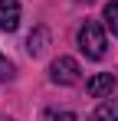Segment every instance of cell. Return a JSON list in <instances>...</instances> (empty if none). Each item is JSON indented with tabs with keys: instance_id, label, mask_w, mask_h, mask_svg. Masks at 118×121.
<instances>
[{
	"instance_id": "obj_1",
	"label": "cell",
	"mask_w": 118,
	"mask_h": 121,
	"mask_svg": "<svg viewBox=\"0 0 118 121\" xmlns=\"http://www.w3.org/2000/svg\"><path fill=\"white\" fill-rule=\"evenodd\" d=\"M105 30H102V23L95 20H89V23H82L79 26V49L89 56V59H102L105 56Z\"/></svg>"
},
{
	"instance_id": "obj_2",
	"label": "cell",
	"mask_w": 118,
	"mask_h": 121,
	"mask_svg": "<svg viewBox=\"0 0 118 121\" xmlns=\"http://www.w3.org/2000/svg\"><path fill=\"white\" fill-rule=\"evenodd\" d=\"M79 62L72 59V56H59V59H53V65H49V79L56 82V85H76L79 82Z\"/></svg>"
},
{
	"instance_id": "obj_3",
	"label": "cell",
	"mask_w": 118,
	"mask_h": 121,
	"mask_svg": "<svg viewBox=\"0 0 118 121\" xmlns=\"http://www.w3.org/2000/svg\"><path fill=\"white\" fill-rule=\"evenodd\" d=\"M85 92L92 95V98H108L112 92H115V75L112 72H98L92 79L85 82Z\"/></svg>"
},
{
	"instance_id": "obj_4",
	"label": "cell",
	"mask_w": 118,
	"mask_h": 121,
	"mask_svg": "<svg viewBox=\"0 0 118 121\" xmlns=\"http://www.w3.org/2000/svg\"><path fill=\"white\" fill-rule=\"evenodd\" d=\"M17 26H20V3L0 0V33H13Z\"/></svg>"
},
{
	"instance_id": "obj_5",
	"label": "cell",
	"mask_w": 118,
	"mask_h": 121,
	"mask_svg": "<svg viewBox=\"0 0 118 121\" xmlns=\"http://www.w3.org/2000/svg\"><path fill=\"white\" fill-rule=\"evenodd\" d=\"M46 46H49V30H46V26H36V30L30 33V39H26L30 56H43V52H46Z\"/></svg>"
},
{
	"instance_id": "obj_6",
	"label": "cell",
	"mask_w": 118,
	"mask_h": 121,
	"mask_svg": "<svg viewBox=\"0 0 118 121\" xmlns=\"http://www.w3.org/2000/svg\"><path fill=\"white\" fill-rule=\"evenodd\" d=\"M92 121H118V98H108L98 105V111L92 115Z\"/></svg>"
},
{
	"instance_id": "obj_7",
	"label": "cell",
	"mask_w": 118,
	"mask_h": 121,
	"mask_svg": "<svg viewBox=\"0 0 118 121\" xmlns=\"http://www.w3.org/2000/svg\"><path fill=\"white\" fill-rule=\"evenodd\" d=\"M102 17H105V26L112 30V36H118V0H108L102 7Z\"/></svg>"
},
{
	"instance_id": "obj_8",
	"label": "cell",
	"mask_w": 118,
	"mask_h": 121,
	"mask_svg": "<svg viewBox=\"0 0 118 121\" xmlns=\"http://www.w3.org/2000/svg\"><path fill=\"white\" fill-rule=\"evenodd\" d=\"M13 75H17V69H13V62H10L7 56H3V52H0V82H10Z\"/></svg>"
},
{
	"instance_id": "obj_9",
	"label": "cell",
	"mask_w": 118,
	"mask_h": 121,
	"mask_svg": "<svg viewBox=\"0 0 118 121\" xmlns=\"http://www.w3.org/2000/svg\"><path fill=\"white\" fill-rule=\"evenodd\" d=\"M43 121H76L72 111H43Z\"/></svg>"
},
{
	"instance_id": "obj_10",
	"label": "cell",
	"mask_w": 118,
	"mask_h": 121,
	"mask_svg": "<svg viewBox=\"0 0 118 121\" xmlns=\"http://www.w3.org/2000/svg\"><path fill=\"white\" fill-rule=\"evenodd\" d=\"M0 121H13V118H0Z\"/></svg>"
}]
</instances>
